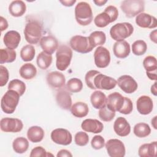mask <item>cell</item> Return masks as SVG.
I'll return each instance as SVG.
<instances>
[{"mask_svg": "<svg viewBox=\"0 0 157 157\" xmlns=\"http://www.w3.org/2000/svg\"><path fill=\"white\" fill-rule=\"evenodd\" d=\"M23 127L21 120L15 118H3L0 121L1 131L6 132H18L22 130Z\"/></svg>", "mask_w": 157, "mask_h": 157, "instance_id": "11", "label": "cell"}, {"mask_svg": "<svg viewBox=\"0 0 157 157\" xmlns=\"http://www.w3.org/2000/svg\"><path fill=\"white\" fill-rule=\"evenodd\" d=\"M156 118H157V117L155 116L153 118V119H151V125L154 128V129H156Z\"/></svg>", "mask_w": 157, "mask_h": 157, "instance_id": "54", "label": "cell"}, {"mask_svg": "<svg viewBox=\"0 0 157 157\" xmlns=\"http://www.w3.org/2000/svg\"><path fill=\"white\" fill-rule=\"evenodd\" d=\"M29 147L28 140L23 137H19L16 138L12 143V148L13 151L18 154H22L26 152Z\"/></svg>", "mask_w": 157, "mask_h": 157, "instance_id": "31", "label": "cell"}, {"mask_svg": "<svg viewBox=\"0 0 157 157\" xmlns=\"http://www.w3.org/2000/svg\"><path fill=\"white\" fill-rule=\"evenodd\" d=\"M39 42L43 51L49 55H52L58 48V40L51 35L42 37Z\"/></svg>", "mask_w": 157, "mask_h": 157, "instance_id": "18", "label": "cell"}, {"mask_svg": "<svg viewBox=\"0 0 157 157\" xmlns=\"http://www.w3.org/2000/svg\"><path fill=\"white\" fill-rule=\"evenodd\" d=\"M66 88L71 93H78L83 88V83L78 78H72L67 81Z\"/></svg>", "mask_w": 157, "mask_h": 157, "instance_id": "39", "label": "cell"}, {"mask_svg": "<svg viewBox=\"0 0 157 157\" xmlns=\"http://www.w3.org/2000/svg\"><path fill=\"white\" fill-rule=\"evenodd\" d=\"M99 73L100 72L96 70H90L86 72L85 77V80L87 86L90 89L96 90V88L94 85V78L95 76Z\"/></svg>", "mask_w": 157, "mask_h": 157, "instance_id": "43", "label": "cell"}, {"mask_svg": "<svg viewBox=\"0 0 157 157\" xmlns=\"http://www.w3.org/2000/svg\"><path fill=\"white\" fill-rule=\"evenodd\" d=\"M120 8L128 18H132L145 10V2L142 0H125L121 2Z\"/></svg>", "mask_w": 157, "mask_h": 157, "instance_id": "7", "label": "cell"}, {"mask_svg": "<svg viewBox=\"0 0 157 157\" xmlns=\"http://www.w3.org/2000/svg\"><path fill=\"white\" fill-rule=\"evenodd\" d=\"M132 109H133V104L131 100L129 98L125 97V102H124L123 107L121 110L120 113L124 115H128L132 112Z\"/></svg>", "mask_w": 157, "mask_h": 157, "instance_id": "47", "label": "cell"}, {"mask_svg": "<svg viewBox=\"0 0 157 157\" xmlns=\"http://www.w3.org/2000/svg\"><path fill=\"white\" fill-rule=\"evenodd\" d=\"M108 155L110 157H123L126 149L122 141L117 139L109 140L105 144Z\"/></svg>", "mask_w": 157, "mask_h": 157, "instance_id": "9", "label": "cell"}, {"mask_svg": "<svg viewBox=\"0 0 157 157\" xmlns=\"http://www.w3.org/2000/svg\"><path fill=\"white\" fill-rule=\"evenodd\" d=\"M133 132L137 137L144 138L150 135L151 133V128L150 126L145 123H139L134 126Z\"/></svg>", "mask_w": 157, "mask_h": 157, "instance_id": "35", "label": "cell"}, {"mask_svg": "<svg viewBox=\"0 0 157 157\" xmlns=\"http://www.w3.org/2000/svg\"><path fill=\"white\" fill-rule=\"evenodd\" d=\"M9 73L8 69L4 66H0V86H4L8 82Z\"/></svg>", "mask_w": 157, "mask_h": 157, "instance_id": "46", "label": "cell"}, {"mask_svg": "<svg viewBox=\"0 0 157 157\" xmlns=\"http://www.w3.org/2000/svg\"><path fill=\"white\" fill-rule=\"evenodd\" d=\"M44 129L38 126H33L30 127L27 131V137L29 141L37 143L42 141L44 137Z\"/></svg>", "mask_w": 157, "mask_h": 157, "instance_id": "27", "label": "cell"}, {"mask_svg": "<svg viewBox=\"0 0 157 157\" xmlns=\"http://www.w3.org/2000/svg\"><path fill=\"white\" fill-rule=\"evenodd\" d=\"M136 23L140 28L153 29L157 26L156 18L150 14L140 13L136 17Z\"/></svg>", "mask_w": 157, "mask_h": 157, "instance_id": "16", "label": "cell"}, {"mask_svg": "<svg viewBox=\"0 0 157 157\" xmlns=\"http://www.w3.org/2000/svg\"><path fill=\"white\" fill-rule=\"evenodd\" d=\"M21 36L20 33L14 30L7 32L3 37V42L7 48L14 50L17 48L20 42Z\"/></svg>", "mask_w": 157, "mask_h": 157, "instance_id": "21", "label": "cell"}, {"mask_svg": "<svg viewBox=\"0 0 157 157\" xmlns=\"http://www.w3.org/2000/svg\"><path fill=\"white\" fill-rule=\"evenodd\" d=\"M139 156L140 157H155L156 156V142L142 145L138 150Z\"/></svg>", "mask_w": 157, "mask_h": 157, "instance_id": "28", "label": "cell"}, {"mask_svg": "<svg viewBox=\"0 0 157 157\" xmlns=\"http://www.w3.org/2000/svg\"><path fill=\"white\" fill-rule=\"evenodd\" d=\"M0 63H9L14 61L17 57V53L14 50L8 48H1L0 50Z\"/></svg>", "mask_w": 157, "mask_h": 157, "instance_id": "34", "label": "cell"}, {"mask_svg": "<svg viewBox=\"0 0 157 157\" xmlns=\"http://www.w3.org/2000/svg\"><path fill=\"white\" fill-rule=\"evenodd\" d=\"M88 37L94 48L96 46L102 45L106 41L105 34L101 31H96L91 33Z\"/></svg>", "mask_w": 157, "mask_h": 157, "instance_id": "33", "label": "cell"}, {"mask_svg": "<svg viewBox=\"0 0 157 157\" xmlns=\"http://www.w3.org/2000/svg\"><path fill=\"white\" fill-rule=\"evenodd\" d=\"M133 31L134 27L130 23H118L111 27L110 35L113 40L122 41L129 37L133 33Z\"/></svg>", "mask_w": 157, "mask_h": 157, "instance_id": "5", "label": "cell"}, {"mask_svg": "<svg viewBox=\"0 0 157 157\" xmlns=\"http://www.w3.org/2000/svg\"><path fill=\"white\" fill-rule=\"evenodd\" d=\"M151 92L154 96L157 95V90H156V82L153 83V85H151Z\"/></svg>", "mask_w": 157, "mask_h": 157, "instance_id": "53", "label": "cell"}, {"mask_svg": "<svg viewBox=\"0 0 157 157\" xmlns=\"http://www.w3.org/2000/svg\"><path fill=\"white\" fill-rule=\"evenodd\" d=\"M8 90H13L17 91L21 96L26 91V85L20 80L13 79L9 82L8 85Z\"/></svg>", "mask_w": 157, "mask_h": 157, "instance_id": "40", "label": "cell"}, {"mask_svg": "<svg viewBox=\"0 0 157 157\" xmlns=\"http://www.w3.org/2000/svg\"><path fill=\"white\" fill-rule=\"evenodd\" d=\"M8 22L6 20V18H4L3 17H1L0 18V27H1V31L2 32L3 31L6 30L8 28Z\"/></svg>", "mask_w": 157, "mask_h": 157, "instance_id": "49", "label": "cell"}, {"mask_svg": "<svg viewBox=\"0 0 157 157\" xmlns=\"http://www.w3.org/2000/svg\"><path fill=\"white\" fill-rule=\"evenodd\" d=\"M125 102V97L118 92L110 94L107 98L106 106L113 112H120Z\"/></svg>", "mask_w": 157, "mask_h": 157, "instance_id": "15", "label": "cell"}, {"mask_svg": "<svg viewBox=\"0 0 157 157\" xmlns=\"http://www.w3.org/2000/svg\"><path fill=\"white\" fill-rule=\"evenodd\" d=\"M90 101L92 106L96 109H100L106 105L107 98L101 91H95L91 94Z\"/></svg>", "mask_w": 157, "mask_h": 157, "instance_id": "26", "label": "cell"}, {"mask_svg": "<svg viewBox=\"0 0 157 157\" xmlns=\"http://www.w3.org/2000/svg\"><path fill=\"white\" fill-rule=\"evenodd\" d=\"M156 36H157V31L156 29H155L152 31L150 34V38L152 42L154 43H156Z\"/></svg>", "mask_w": 157, "mask_h": 157, "instance_id": "51", "label": "cell"}, {"mask_svg": "<svg viewBox=\"0 0 157 157\" xmlns=\"http://www.w3.org/2000/svg\"><path fill=\"white\" fill-rule=\"evenodd\" d=\"M117 83L120 89L126 93L131 94L135 92L137 88L138 85L134 78L129 75H123L120 76Z\"/></svg>", "mask_w": 157, "mask_h": 157, "instance_id": "14", "label": "cell"}, {"mask_svg": "<svg viewBox=\"0 0 157 157\" xmlns=\"http://www.w3.org/2000/svg\"><path fill=\"white\" fill-rule=\"evenodd\" d=\"M113 52L117 58L120 59L126 58L131 52L130 45L126 40L117 41L113 44Z\"/></svg>", "mask_w": 157, "mask_h": 157, "instance_id": "22", "label": "cell"}, {"mask_svg": "<svg viewBox=\"0 0 157 157\" xmlns=\"http://www.w3.org/2000/svg\"><path fill=\"white\" fill-rule=\"evenodd\" d=\"M143 66L146 71V74H156L157 61L155 56H146L143 61Z\"/></svg>", "mask_w": 157, "mask_h": 157, "instance_id": "36", "label": "cell"}, {"mask_svg": "<svg viewBox=\"0 0 157 157\" xmlns=\"http://www.w3.org/2000/svg\"><path fill=\"white\" fill-rule=\"evenodd\" d=\"M117 84V80L115 78L101 72L97 74L94 78V85L96 89L110 90L114 88Z\"/></svg>", "mask_w": 157, "mask_h": 157, "instance_id": "13", "label": "cell"}, {"mask_svg": "<svg viewBox=\"0 0 157 157\" xmlns=\"http://www.w3.org/2000/svg\"><path fill=\"white\" fill-rule=\"evenodd\" d=\"M20 76L26 80L33 78L37 74L36 67L31 63H25L21 66L19 70Z\"/></svg>", "mask_w": 157, "mask_h": 157, "instance_id": "30", "label": "cell"}, {"mask_svg": "<svg viewBox=\"0 0 157 157\" xmlns=\"http://www.w3.org/2000/svg\"><path fill=\"white\" fill-rule=\"evenodd\" d=\"M81 127L83 131L94 134L101 132L104 129V125L100 121L91 118L83 120L82 123Z\"/></svg>", "mask_w": 157, "mask_h": 157, "instance_id": "23", "label": "cell"}, {"mask_svg": "<svg viewBox=\"0 0 157 157\" xmlns=\"http://www.w3.org/2000/svg\"><path fill=\"white\" fill-rule=\"evenodd\" d=\"M72 58V50L66 45L58 47L56 53V66L61 71H65L70 65Z\"/></svg>", "mask_w": 157, "mask_h": 157, "instance_id": "6", "label": "cell"}, {"mask_svg": "<svg viewBox=\"0 0 157 157\" xmlns=\"http://www.w3.org/2000/svg\"><path fill=\"white\" fill-rule=\"evenodd\" d=\"M107 2V0H94L93 2L98 6H102Z\"/></svg>", "mask_w": 157, "mask_h": 157, "instance_id": "52", "label": "cell"}, {"mask_svg": "<svg viewBox=\"0 0 157 157\" xmlns=\"http://www.w3.org/2000/svg\"><path fill=\"white\" fill-rule=\"evenodd\" d=\"M47 83L52 88L59 89L63 88L66 82L63 74L59 71H53L48 73L46 77Z\"/></svg>", "mask_w": 157, "mask_h": 157, "instance_id": "19", "label": "cell"}, {"mask_svg": "<svg viewBox=\"0 0 157 157\" xmlns=\"http://www.w3.org/2000/svg\"><path fill=\"white\" fill-rule=\"evenodd\" d=\"M74 141L78 146H85L89 142V137L86 132L79 131L77 132L74 137Z\"/></svg>", "mask_w": 157, "mask_h": 157, "instance_id": "42", "label": "cell"}, {"mask_svg": "<svg viewBox=\"0 0 157 157\" xmlns=\"http://www.w3.org/2000/svg\"><path fill=\"white\" fill-rule=\"evenodd\" d=\"M69 45L72 50L80 53H89L94 48L89 37L80 35L72 37L69 41Z\"/></svg>", "mask_w": 157, "mask_h": 157, "instance_id": "8", "label": "cell"}, {"mask_svg": "<svg viewBox=\"0 0 157 157\" xmlns=\"http://www.w3.org/2000/svg\"><path fill=\"white\" fill-rule=\"evenodd\" d=\"M70 110L71 113L77 118H83L86 117L89 112L88 105L83 102H75L72 105Z\"/></svg>", "mask_w": 157, "mask_h": 157, "instance_id": "29", "label": "cell"}, {"mask_svg": "<svg viewBox=\"0 0 157 157\" xmlns=\"http://www.w3.org/2000/svg\"><path fill=\"white\" fill-rule=\"evenodd\" d=\"M115 116V112L109 109L106 105L99 109V117L104 121H110Z\"/></svg>", "mask_w": 157, "mask_h": 157, "instance_id": "41", "label": "cell"}, {"mask_svg": "<svg viewBox=\"0 0 157 157\" xmlns=\"http://www.w3.org/2000/svg\"><path fill=\"white\" fill-rule=\"evenodd\" d=\"M50 136L53 142L62 145H68L71 144L72 140L71 132L64 128H56L53 130Z\"/></svg>", "mask_w": 157, "mask_h": 157, "instance_id": "12", "label": "cell"}, {"mask_svg": "<svg viewBox=\"0 0 157 157\" xmlns=\"http://www.w3.org/2000/svg\"><path fill=\"white\" fill-rule=\"evenodd\" d=\"M35 48L31 45L28 44L22 47L20 51V57L23 61L28 62L32 61L35 56Z\"/></svg>", "mask_w": 157, "mask_h": 157, "instance_id": "37", "label": "cell"}, {"mask_svg": "<svg viewBox=\"0 0 157 157\" xmlns=\"http://www.w3.org/2000/svg\"><path fill=\"white\" fill-rule=\"evenodd\" d=\"M42 26L39 21L31 20L25 27L24 35L26 40L30 44H37L42 38Z\"/></svg>", "mask_w": 157, "mask_h": 157, "instance_id": "1", "label": "cell"}, {"mask_svg": "<svg viewBox=\"0 0 157 157\" xmlns=\"http://www.w3.org/2000/svg\"><path fill=\"white\" fill-rule=\"evenodd\" d=\"M59 2L66 7H71L72 6L75 2V0H64V1H59Z\"/></svg>", "mask_w": 157, "mask_h": 157, "instance_id": "50", "label": "cell"}, {"mask_svg": "<svg viewBox=\"0 0 157 157\" xmlns=\"http://www.w3.org/2000/svg\"><path fill=\"white\" fill-rule=\"evenodd\" d=\"M118 17V11L113 6H107L102 13L97 15L94 19L95 25L98 28H104L115 21Z\"/></svg>", "mask_w": 157, "mask_h": 157, "instance_id": "3", "label": "cell"}, {"mask_svg": "<svg viewBox=\"0 0 157 157\" xmlns=\"http://www.w3.org/2000/svg\"><path fill=\"white\" fill-rule=\"evenodd\" d=\"M57 104L62 109L69 110L72 106V98L71 94L66 90H61L56 94Z\"/></svg>", "mask_w": 157, "mask_h": 157, "instance_id": "24", "label": "cell"}, {"mask_svg": "<svg viewBox=\"0 0 157 157\" xmlns=\"http://www.w3.org/2000/svg\"><path fill=\"white\" fill-rule=\"evenodd\" d=\"M29 156L31 157H36V156L44 157V156H53V155L51 153L47 152L46 150L42 147L39 146L34 148L31 150Z\"/></svg>", "mask_w": 157, "mask_h": 157, "instance_id": "45", "label": "cell"}, {"mask_svg": "<svg viewBox=\"0 0 157 157\" xmlns=\"http://www.w3.org/2000/svg\"><path fill=\"white\" fill-rule=\"evenodd\" d=\"M75 17L81 26H87L93 21V12L90 5L86 2H80L75 7Z\"/></svg>", "mask_w": 157, "mask_h": 157, "instance_id": "2", "label": "cell"}, {"mask_svg": "<svg viewBox=\"0 0 157 157\" xmlns=\"http://www.w3.org/2000/svg\"><path fill=\"white\" fill-rule=\"evenodd\" d=\"M36 62L40 69L46 70L50 66L52 63V56L42 51L37 55Z\"/></svg>", "mask_w": 157, "mask_h": 157, "instance_id": "32", "label": "cell"}, {"mask_svg": "<svg viewBox=\"0 0 157 157\" xmlns=\"http://www.w3.org/2000/svg\"><path fill=\"white\" fill-rule=\"evenodd\" d=\"M20 94L13 90H8L3 95L1 101L2 110L7 114L13 113L18 104Z\"/></svg>", "mask_w": 157, "mask_h": 157, "instance_id": "4", "label": "cell"}, {"mask_svg": "<svg viewBox=\"0 0 157 157\" xmlns=\"http://www.w3.org/2000/svg\"><path fill=\"white\" fill-rule=\"evenodd\" d=\"M56 156H58V157H63V156L69 157V156H71H71H72V155L69 150H66V149H62L58 152Z\"/></svg>", "mask_w": 157, "mask_h": 157, "instance_id": "48", "label": "cell"}, {"mask_svg": "<svg viewBox=\"0 0 157 157\" xmlns=\"http://www.w3.org/2000/svg\"><path fill=\"white\" fill-rule=\"evenodd\" d=\"M26 6L25 3L21 0L13 1L9 6V12L14 17L22 16L26 12Z\"/></svg>", "mask_w": 157, "mask_h": 157, "instance_id": "25", "label": "cell"}, {"mask_svg": "<svg viewBox=\"0 0 157 157\" xmlns=\"http://www.w3.org/2000/svg\"><path fill=\"white\" fill-rule=\"evenodd\" d=\"M94 64L98 68H105L110 62V52L105 47L99 46L94 52Z\"/></svg>", "mask_w": 157, "mask_h": 157, "instance_id": "10", "label": "cell"}, {"mask_svg": "<svg viewBox=\"0 0 157 157\" xmlns=\"http://www.w3.org/2000/svg\"><path fill=\"white\" fill-rule=\"evenodd\" d=\"M91 145L93 148L95 150H100L105 145V140L100 135L94 136L91 141Z\"/></svg>", "mask_w": 157, "mask_h": 157, "instance_id": "44", "label": "cell"}, {"mask_svg": "<svg viewBox=\"0 0 157 157\" xmlns=\"http://www.w3.org/2000/svg\"><path fill=\"white\" fill-rule=\"evenodd\" d=\"M136 107L137 111L141 115H148L153 110V101L151 98L148 96H141L136 101Z\"/></svg>", "mask_w": 157, "mask_h": 157, "instance_id": "17", "label": "cell"}, {"mask_svg": "<svg viewBox=\"0 0 157 157\" xmlns=\"http://www.w3.org/2000/svg\"><path fill=\"white\" fill-rule=\"evenodd\" d=\"M147 50V45L143 40H137L132 44V51L134 55L141 56L145 53Z\"/></svg>", "mask_w": 157, "mask_h": 157, "instance_id": "38", "label": "cell"}, {"mask_svg": "<svg viewBox=\"0 0 157 157\" xmlns=\"http://www.w3.org/2000/svg\"><path fill=\"white\" fill-rule=\"evenodd\" d=\"M113 129L119 136L125 137L131 132V126L128 121L122 117H118L114 122Z\"/></svg>", "mask_w": 157, "mask_h": 157, "instance_id": "20", "label": "cell"}]
</instances>
